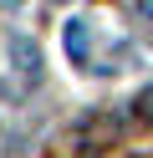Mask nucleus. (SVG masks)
Segmentation results:
<instances>
[{
	"mask_svg": "<svg viewBox=\"0 0 153 158\" xmlns=\"http://www.w3.org/2000/svg\"><path fill=\"white\" fill-rule=\"evenodd\" d=\"M138 123H153V87L138 92Z\"/></svg>",
	"mask_w": 153,
	"mask_h": 158,
	"instance_id": "obj_3",
	"label": "nucleus"
},
{
	"mask_svg": "<svg viewBox=\"0 0 153 158\" xmlns=\"http://www.w3.org/2000/svg\"><path fill=\"white\" fill-rule=\"evenodd\" d=\"M133 5H138V15H148V21H153V0H133Z\"/></svg>",
	"mask_w": 153,
	"mask_h": 158,
	"instance_id": "obj_4",
	"label": "nucleus"
},
{
	"mask_svg": "<svg viewBox=\"0 0 153 158\" xmlns=\"http://www.w3.org/2000/svg\"><path fill=\"white\" fill-rule=\"evenodd\" d=\"M61 46H66V56H71L77 66H87V56H92V26H87V21H66Z\"/></svg>",
	"mask_w": 153,
	"mask_h": 158,
	"instance_id": "obj_1",
	"label": "nucleus"
},
{
	"mask_svg": "<svg viewBox=\"0 0 153 158\" xmlns=\"http://www.w3.org/2000/svg\"><path fill=\"white\" fill-rule=\"evenodd\" d=\"M10 56H15V72L36 82V72H41V51L26 41V36H10Z\"/></svg>",
	"mask_w": 153,
	"mask_h": 158,
	"instance_id": "obj_2",
	"label": "nucleus"
}]
</instances>
